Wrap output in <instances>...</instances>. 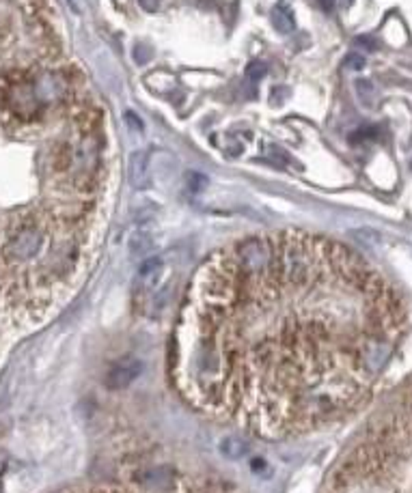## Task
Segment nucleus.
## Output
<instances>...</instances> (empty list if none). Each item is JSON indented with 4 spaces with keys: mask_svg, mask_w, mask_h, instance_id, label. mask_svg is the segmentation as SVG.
Returning <instances> with one entry per match:
<instances>
[{
    "mask_svg": "<svg viewBox=\"0 0 412 493\" xmlns=\"http://www.w3.org/2000/svg\"><path fill=\"white\" fill-rule=\"evenodd\" d=\"M74 97V76L63 69H30L0 82L3 119L18 125L43 121L52 108L67 106Z\"/></svg>",
    "mask_w": 412,
    "mask_h": 493,
    "instance_id": "1",
    "label": "nucleus"
},
{
    "mask_svg": "<svg viewBox=\"0 0 412 493\" xmlns=\"http://www.w3.org/2000/svg\"><path fill=\"white\" fill-rule=\"evenodd\" d=\"M141 371H143V364L139 360H134V358L117 362L108 371V375H106V385L110 390H123V388H127L136 377L141 375Z\"/></svg>",
    "mask_w": 412,
    "mask_h": 493,
    "instance_id": "2",
    "label": "nucleus"
},
{
    "mask_svg": "<svg viewBox=\"0 0 412 493\" xmlns=\"http://www.w3.org/2000/svg\"><path fill=\"white\" fill-rule=\"evenodd\" d=\"M130 183L134 187H145L147 185V153L136 151L130 158Z\"/></svg>",
    "mask_w": 412,
    "mask_h": 493,
    "instance_id": "3",
    "label": "nucleus"
},
{
    "mask_svg": "<svg viewBox=\"0 0 412 493\" xmlns=\"http://www.w3.org/2000/svg\"><path fill=\"white\" fill-rule=\"evenodd\" d=\"M272 26L277 28L281 35H290L294 33L296 28V20H294V13L287 5H279L272 9Z\"/></svg>",
    "mask_w": 412,
    "mask_h": 493,
    "instance_id": "4",
    "label": "nucleus"
},
{
    "mask_svg": "<svg viewBox=\"0 0 412 493\" xmlns=\"http://www.w3.org/2000/svg\"><path fill=\"white\" fill-rule=\"evenodd\" d=\"M130 255L132 257H145L147 253H151V248H154V239H151V235L149 233H145V231H136L132 237H130Z\"/></svg>",
    "mask_w": 412,
    "mask_h": 493,
    "instance_id": "5",
    "label": "nucleus"
},
{
    "mask_svg": "<svg viewBox=\"0 0 412 493\" xmlns=\"http://www.w3.org/2000/svg\"><path fill=\"white\" fill-rule=\"evenodd\" d=\"M162 269V259L158 257H151V259H145L139 267V280L145 284V286H154L158 274Z\"/></svg>",
    "mask_w": 412,
    "mask_h": 493,
    "instance_id": "6",
    "label": "nucleus"
},
{
    "mask_svg": "<svg viewBox=\"0 0 412 493\" xmlns=\"http://www.w3.org/2000/svg\"><path fill=\"white\" fill-rule=\"evenodd\" d=\"M220 451L229 457V459H240L246 453V443L238 437H224L220 443Z\"/></svg>",
    "mask_w": 412,
    "mask_h": 493,
    "instance_id": "7",
    "label": "nucleus"
},
{
    "mask_svg": "<svg viewBox=\"0 0 412 493\" xmlns=\"http://www.w3.org/2000/svg\"><path fill=\"white\" fill-rule=\"evenodd\" d=\"M186 187L193 192V194H199L207 187V177L201 175V173H186Z\"/></svg>",
    "mask_w": 412,
    "mask_h": 493,
    "instance_id": "8",
    "label": "nucleus"
},
{
    "mask_svg": "<svg viewBox=\"0 0 412 493\" xmlns=\"http://www.w3.org/2000/svg\"><path fill=\"white\" fill-rule=\"evenodd\" d=\"M265 74H268V67H265V63H261V61H253V63L246 67V78H248L251 82H259L261 78H265Z\"/></svg>",
    "mask_w": 412,
    "mask_h": 493,
    "instance_id": "9",
    "label": "nucleus"
},
{
    "mask_svg": "<svg viewBox=\"0 0 412 493\" xmlns=\"http://www.w3.org/2000/svg\"><path fill=\"white\" fill-rule=\"evenodd\" d=\"M354 45L360 47V50H365V52H376V50H378V41H376L372 35H360V37H356V39H354Z\"/></svg>",
    "mask_w": 412,
    "mask_h": 493,
    "instance_id": "10",
    "label": "nucleus"
},
{
    "mask_svg": "<svg viewBox=\"0 0 412 493\" xmlns=\"http://www.w3.org/2000/svg\"><path fill=\"white\" fill-rule=\"evenodd\" d=\"M365 65H367V61H365V57H360L358 52H352L345 59V67L352 71H360V69H365Z\"/></svg>",
    "mask_w": 412,
    "mask_h": 493,
    "instance_id": "11",
    "label": "nucleus"
},
{
    "mask_svg": "<svg viewBox=\"0 0 412 493\" xmlns=\"http://www.w3.org/2000/svg\"><path fill=\"white\" fill-rule=\"evenodd\" d=\"M125 119H127V125L130 127H134L136 132H143V123L136 119V115L134 112H125Z\"/></svg>",
    "mask_w": 412,
    "mask_h": 493,
    "instance_id": "12",
    "label": "nucleus"
}]
</instances>
